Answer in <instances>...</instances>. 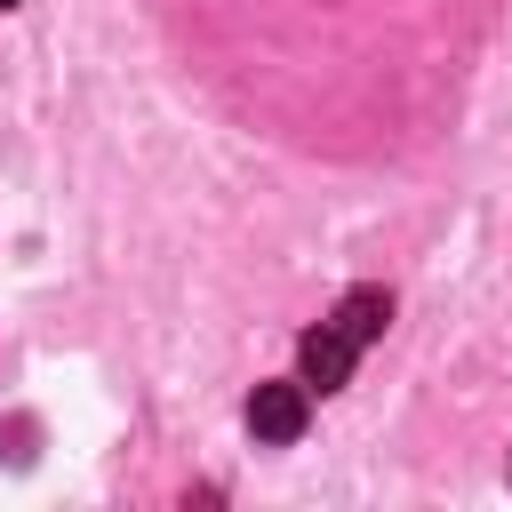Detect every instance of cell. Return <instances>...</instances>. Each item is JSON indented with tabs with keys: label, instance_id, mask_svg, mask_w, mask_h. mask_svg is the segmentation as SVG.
Masks as SVG:
<instances>
[{
	"label": "cell",
	"instance_id": "277c9868",
	"mask_svg": "<svg viewBox=\"0 0 512 512\" xmlns=\"http://www.w3.org/2000/svg\"><path fill=\"white\" fill-rule=\"evenodd\" d=\"M0 8H16V0H0Z\"/></svg>",
	"mask_w": 512,
	"mask_h": 512
},
{
	"label": "cell",
	"instance_id": "3957f363",
	"mask_svg": "<svg viewBox=\"0 0 512 512\" xmlns=\"http://www.w3.org/2000/svg\"><path fill=\"white\" fill-rule=\"evenodd\" d=\"M328 320H336V328H344L352 344H376V336L392 328V296H384V288H352V296H344V304H336Z\"/></svg>",
	"mask_w": 512,
	"mask_h": 512
},
{
	"label": "cell",
	"instance_id": "6da1fadb",
	"mask_svg": "<svg viewBox=\"0 0 512 512\" xmlns=\"http://www.w3.org/2000/svg\"><path fill=\"white\" fill-rule=\"evenodd\" d=\"M304 424H312V384H304V376H296V384H256V392H248V432H256L264 448L304 440Z\"/></svg>",
	"mask_w": 512,
	"mask_h": 512
},
{
	"label": "cell",
	"instance_id": "7a4b0ae2",
	"mask_svg": "<svg viewBox=\"0 0 512 512\" xmlns=\"http://www.w3.org/2000/svg\"><path fill=\"white\" fill-rule=\"evenodd\" d=\"M352 360H360V344H352L336 320L304 328V344H296V368H304V384H320V392H336V384L352 376Z\"/></svg>",
	"mask_w": 512,
	"mask_h": 512
}]
</instances>
